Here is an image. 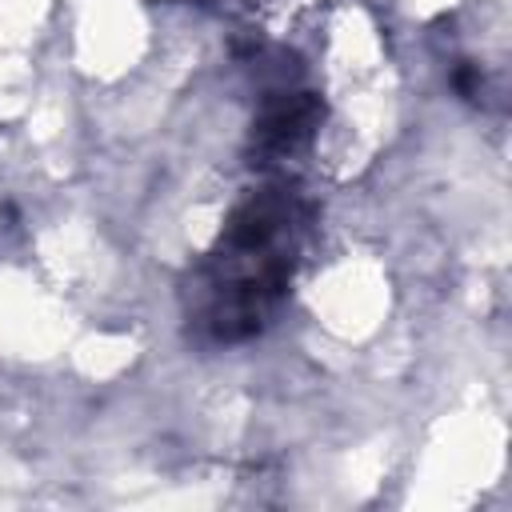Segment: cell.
I'll return each instance as SVG.
<instances>
[{"instance_id": "1", "label": "cell", "mask_w": 512, "mask_h": 512, "mask_svg": "<svg viewBox=\"0 0 512 512\" xmlns=\"http://www.w3.org/2000/svg\"><path fill=\"white\" fill-rule=\"evenodd\" d=\"M320 112H324V108H320V100H316L312 92L280 96L276 104L264 108V116H260V124H256V148H260L264 156L296 152V148L312 136Z\"/></svg>"}]
</instances>
